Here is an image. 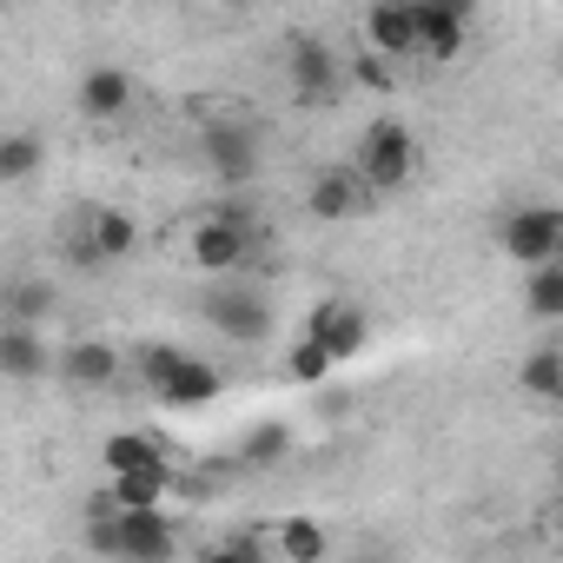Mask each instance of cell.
Here are the masks:
<instances>
[{
  "instance_id": "16",
  "label": "cell",
  "mask_w": 563,
  "mask_h": 563,
  "mask_svg": "<svg viewBox=\"0 0 563 563\" xmlns=\"http://www.w3.org/2000/svg\"><path fill=\"white\" fill-rule=\"evenodd\" d=\"M100 471H107V477H153V471H173V457H166V444L146 438V431H113V438L100 444Z\"/></svg>"
},
{
  "instance_id": "22",
  "label": "cell",
  "mask_w": 563,
  "mask_h": 563,
  "mask_svg": "<svg viewBox=\"0 0 563 563\" xmlns=\"http://www.w3.org/2000/svg\"><path fill=\"white\" fill-rule=\"evenodd\" d=\"M292 451V424H278V418H265V424H252L245 438H239V464H278V457H286Z\"/></svg>"
},
{
  "instance_id": "8",
  "label": "cell",
  "mask_w": 563,
  "mask_h": 563,
  "mask_svg": "<svg viewBox=\"0 0 563 563\" xmlns=\"http://www.w3.org/2000/svg\"><path fill=\"white\" fill-rule=\"evenodd\" d=\"M286 80H292L299 107H332L339 87H345V54H332L325 41L299 34V41L286 47Z\"/></svg>"
},
{
  "instance_id": "10",
  "label": "cell",
  "mask_w": 563,
  "mask_h": 563,
  "mask_svg": "<svg viewBox=\"0 0 563 563\" xmlns=\"http://www.w3.org/2000/svg\"><path fill=\"white\" fill-rule=\"evenodd\" d=\"M306 339H312V345H325V352H332V365H345V358H358V352L372 345V312H365V306H352V299H319V306H312V319H306Z\"/></svg>"
},
{
  "instance_id": "15",
  "label": "cell",
  "mask_w": 563,
  "mask_h": 563,
  "mask_svg": "<svg viewBox=\"0 0 563 563\" xmlns=\"http://www.w3.org/2000/svg\"><path fill=\"white\" fill-rule=\"evenodd\" d=\"M365 54H378V60H411V54H418V8H405V0L372 8V14H365Z\"/></svg>"
},
{
  "instance_id": "11",
  "label": "cell",
  "mask_w": 563,
  "mask_h": 563,
  "mask_svg": "<svg viewBox=\"0 0 563 563\" xmlns=\"http://www.w3.org/2000/svg\"><path fill=\"white\" fill-rule=\"evenodd\" d=\"M464 47H471V8H457V0H418V60L451 67Z\"/></svg>"
},
{
  "instance_id": "20",
  "label": "cell",
  "mask_w": 563,
  "mask_h": 563,
  "mask_svg": "<svg viewBox=\"0 0 563 563\" xmlns=\"http://www.w3.org/2000/svg\"><path fill=\"white\" fill-rule=\"evenodd\" d=\"M517 385H523L537 405H563V352H556V345H537V352H523V365H517Z\"/></svg>"
},
{
  "instance_id": "13",
  "label": "cell",
  "mask_w": 563,
  "mask_h": 563,
  "mask_svg": "<svg viewBox=\"0 0 563 563\" xmlns=\"http://www.w3.org/2000/svg\"><path fill=\"white\" fill-rule=\"evenodd\" d=\"M120 372H126V352L107 339L60 345V385H74V391H107V385H120Z\"/></svg>"
},
{
  "instance_id": "9",
  "label": "cell",
  "mask_w": 563,
  "mask_h": 563,
  "mask_svg": "<svg viewBox=\"0 0 563 563\" xmlns=\"http://www.w3.org/2000/svg\"><path fill=\"white\" fill-rule=\"evenodd\" d=\"M306 206H312L319 219H332V225H352V219H372L378 192L365 186V173H358V166H325V173H312Z\"/></svg>"
},
{
  "instance_id": "19",
  "label": "cell",
  "mask_w": 563,
  "mask_h": 563,
  "mask_svg": "<svg viewBox=\"0 0 563 563\" xmlns=\"http://www.w3.org/2000/svg\"><path fill=\"white\" fill-rule=\"evenodd\" d=\"M41 159H47V140H41L34 126L0 133V186H21V179H34V173H41Z\"/></svg>"
},
{
  "instance_id": "4",
  "label": "cell",
  "mask_w": 563,
  "mask_h": 563,
  "mask_svg": "<svg viewBox=\"0 0 563 563\" xmlns=\"http://www.w3.org/2000/svg\"><path fill=\"white\" fill-rule=\"evenodd\" d=\"M133 252H140V219L126 206H87L80 225H74V239H67V258L80 272H113Z\"/></svg>"
},
{
  "instance_id": "26",
  "label": "cell",
  "mask_w": 563,
  "mask_h": 563,
  "mask_svg": "<svg viewBox=\"0 0 563 563\" xmlns=\"http://www.w3.org/2000/svg\"><path fill=\"white\" fill-rule=\"evenodd\" d=\"M352 80H358V87H372V93H385V87H391V60L358 54V60H352Z\"/></svg>"
},
{
  "instance_id": "5",
  "label": "cell",
  "mask_w": 563,
  "mask_h": 563,
  "mask_svg": "<svg viewBox=\"0 0 563 563\" xmlns=\"http://www.w3.org/2000/svg\"><path fill=\"white\" fill-rule=\"evenodd\" d=\"M186 245H192V265H199L206 278H245L252 258L265 252V225H239V219L199 212V225H192Z\"/></svg>"
},
{
  "instance_id": "14",
  "label": "cell",
  "mask_w": 563,
  "mask_h": 563,
  "mask_svg": "<svg viewBox=\"0 0 563 563\" xmlns=\"http://www.w3.org/2000/svg\"><path fill=\"white\" fill-rule=\"evenodd\" d=\"M0 372H8V385H41L60 378V352L27 325H0Z\"/></svg>"
},
{
  "instance_id": "12",
  "label": "cell",
  "mask_w": 563,
  "mask_h": 563,
  "mask_svg": "<svg viewBox=\"0 0 563 563\" xmlns=\"http://www.w3.org/2000/svg\"><path fill=\"white\" fill-rule=\"evenodd\" d=\"M74 107L93 120V126H113V120H126L133 113V74L126 67H87L80 74V87H74Z\"/></svg>"
},
{
  "instance_id": "7",
  "label": "cell",
  "mask_w": 563,
  "mask_h": 563,
  "mask_svg": "<svg viewBox=\"0 0 563 563\" xmlns=\"http://www.w3.org/2000/svg\"><path fill=\"white\" fill-rule=\"evenodd\" d=\"M199 153H206V166H212L225 186H252V173H258V120H245V113H212L206 133H199Z\"/></svg>"
},
{
  "instance_id": "24",
  "label": "cell",
  "mask_w": 563,
  "mask_h": 563,
  "mask_svg": "<svg viewBox=\"0 0 563 563\" xmlns=\"http://www.w3.org/2000/svg\"><path fill=\"white\" fill-rule=\"evenodd\" d=\"M265 523H252V530H232V537H219V543H206L199 550V563H265V537H258Z\"/></svg>"
},
{
  "instance_id": "23",
  "label": "cell",
  "mask_w": 563,
  "mask_h": 563,
  "mask_svg": "<svg viewBox=\"0 0 563 563\" xmlns=\"http://www.w3.org/2000/svg\"><path fill=\"white\" fill-rule=\"evenodd\" d=\"M523 312L530 319H563V265H543L523 278Z\"/></svg>"
},
{
  "instance_id": "17",
  "label": "cell",
  "mask_w": 563,
  "mask_h": 563,
  "mask_svg": "<svg viewBox=\"0 0 563 563\" xmlns=\"http://www.w3.org/2000/svg\"><path fill=\"white\" fill-rule=\"evenodd\" d=\"M265 537H272L278 563H325V556H332V530H325L319 517H306V510L278 517V523H272Z\"/></svg>"
},
{
  "instance_id": "6",
  "label": "cell",
  "mask_w": 563,
  "mask_h": 563,
  "mask_svg": "<svg viewBox=\"0 0 563 563\" xmlns=\"http://www.w3.org/2000/svg\"><path fill=\"white\" fill-rule=\"evenodd\" d=\"M497 252L523 272L563 265V206H517L497 219Z\"/></svg>"
},
{
  "instance_id": "3",
  "label": "cell",
  "mask_w": 563,
  "mask_h": 563,
  "mask_svg": "<svg viewBox=\"0 0 563 563\" xmlns=\"http://www.w3.org/2000/svg\"><path fill=\"white\" fill-rule=\"evenodd\" d=\"M352 166L365 173V186L372 192H398V186H411L418 179V166H424V153H418V133L405 126V120H372L365 133H358V153H352Z\"/></svg>"
},
{
  "instance_id": "18",
  "label": "cell",
  "mask_w": 563,
  "mask_h": 563,
  "mask_svg": "<svg viewBox=\"0 0 563 563\" xmlns=\"http://www.w3.org/2000/svg\"><path fill=\"white\" fill-rule=\"evenodd\" d=\"M54 306H60V286H54V278H41V272H21V278H8V325H27V332H41V325L54 319Z\"/></svg>"
},
{
  "instance_id": "2",
  "label": "cell",
  "mask_w": 563,
  "mask_h": 563,
  "mask_svg": "<svg viewBox=\"0 0 563 563\" xmlns=\"http://www.w3.org/2000/svg\"><path fill=\"white\" fill-rule=\"evenodd\" d=\"M199 312L232 345H265L278 332V306H272V292L258 286V278H212V292L199 299Z\"/></svg>"
},
{
  "instance_id": "21",
  "label": "cell",
  "mask_w": 563,
  "mask_h": 563,
  "mask_svg": "<svg viewBox=\"0 0 563 563\" xmlns=\"http://www.w3.org/2000/svg\"><path fill=\"white\" fill-rule=\"evenodd\" d=\"M166 490H173V471H153V477H107V497L120 510H166Z\"/></svg>"
},
{
  "instance_id": "25",
  "label": "cell",
  "mask_w": 563,
  "mask_h": 563,
  "mask_svg": "<svg viewBox=\"0 0 563 563\" xmlns=\"http://www.w3.org/2000/svg\"><path fill=\"white\" fill-rule=\"evenodd\" d=\"M332 372V352L325 345H312V339H299L292 352H286V378H299V385H319Z\"/></svg>"
},
{
  "instance_id": "27",
  "label": "cell",
  "mask_w": 563,
  "mask_h": 563,
  "mask_svg": "<svg viewBox=\"0 0 563 563\" xmlns=\"http://www.w3.org/2000/svg\"><path fill=\"white\" fill-rule=\"evenodd\" d=\"M556 550H563V517H556Z\"/></svg>"
},
{
  "instance_id": "1",
  "label": "cell",
  "mask_w": 563,
  "mask_h": 563,
  "mask_svg": "<svg viewBox=\"0 0 563 563\" xmlns=\"http://www.w3.org/2000/svg\"><path fill=\"white\" fill-rule=\"evenodd\" d=\"M140 378H146V391L166 411H199V405H219V391H225V378L206 358H192L186 345H146L140 352Z\"/></svg>"
}]
</instances>
